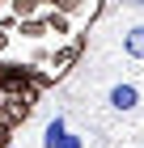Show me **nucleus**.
<instances>
[{
    "instance_id": "7ed1b4c3",
    "label": "nucleus",
    "mask_w": 144,
    "mask_h": 148,
    "mask_svg": "<svg viewBox=\"0 0 144 148\" xmlns=\"http://www.w3.org/2000/svg\"><path fill=\"white\" fill-rule=\"evenodd\" d=\"M13 127H17V114H13V106L0 102V148L13 144Z\"/></svg>"
},
{
    "instance_id": "6e6552de",
    "label": "nucleus",
    "mask_w": 144,
    "mask_h": 148,
    "mask_svg": "<svg viewBox=\"0 0 144 148\" xmlns=\"http://www.w3.org/2000/svg\"><path fill=\"white\" fill-rule=\"evenodd\" d=\"M55 148H85V140H81L76 131H64V140H59Z\"/></svg>"
},
{
    "instance_id": "423d86ee",
    "label": "nucleus",
    "mask_w": 144,
    "mask_h": 148,
    "mask_svg": "<svg viewBox=\"0 0 144 148\" xmlns=\"http://www.w3.org/2000/svg\"><path fill=\"white\" fill-rule=\"evenodd\" d=\"M38 4H47V9H55V13H81L85 0H38Z\"/></svg>"
},
{
    "instance_id": "9d476101",
    "label": "nucleus",
    "mask_w": 144,
    "mask_h": 148,
    "mask_svg": "<svg viewBox=\"0 0 144 148\" xmlns=\"http://www.w3.org/2000/svg\"><path fill=\"white\" fill-rule=\"evenodd\" d=\"M9 148H17V144H9Z\"/></svg>"
},
{
    "instance_id": "20e7f679",
    "label": "nucleus",
    "mask_w": 144,
    "mask_h": 148,
    "mask_svg": "<svg viewBox=\"0 0 144 148\" xmlns=\"http://www.w3.org/2000/svg\"><path fill=\"white\" fill-rule=\"evenodd\" d=\"M64 131H68V123H64V114H55L51 123L43 127V148H55L59 140H64Z\"/></svg>"
},
{
    "instance_id": "f257e3e1",
    "label": "nucleus",
    "mask_w": 144,
    "mask_h": 148,
    "mask_svg": "<svg viewBox=\"0 0 144 148\" xmlns=\"http://www.w3.org/2000/svg\"><path fill=\"white\" fill-rule=\"evenodd\" d=\"M106 102H110V110H119V114H136L140 102H144V93H140V85H132V80H119V85H110Z\"/></svg>"
},
{
    "instance_id": "f03ea898",
    "label": "nucleus",
    "mask_w": 144,
    "mask_h": 148,
    "mask_svg": "<svg viewBox=\"0 0 144 148\" xmlns=\"http://www.w3.org/2000/svg\"><path fill=\"white\" fill-rule=\"evenodd\" d=\"M123 55L127 59H144V21L123 30Z\"/></svg>"
},
{
    "instance_id": "0eeeda50",
    "label": "nucleus",
    "mask_w": 144,
    "mask_h": 148,
    "mask_svg": "<svg viewBox=\"0 0 144 148\" xmlns=\"http://www.w3.org/2000/svg\"><path fill=\"white\" fill-rule=\"evenodd\" d=\"M47 25L55 34H68V13H47Z\"/></svg>"
},
{
    "instance_id": "1a4fd4ad",
    "label": "nucleus",
    "mask_w": 144,
    "mask_h": 148,
    "mask_svg": "<svg viewBox=\"0 0 144 148\" xmlns=\"http://www.w3.org/2000/svg\"><path fill=\"white\" fill-rule=\"evenodd\" d=\"M4 47H9V34H4V30H0V51H4Z\"/></svg>"
},
{
    "instance_id": "39448f33",
    "label": "nucleus",
    "mask_w": 144,
    "mask_h": 148,
    "mask_svg": "<svg viewBox=\"0 0 144 148\" xmlns=\"http://www.w3.org/2000/svg\"><path fill=\"white\" fill-rule=\"evenodd\" d=\"M47 30H51L47 17H43V21H38V17H25V21H21V34H25V38H43Z\"/></svg>"
}]
</instances>
